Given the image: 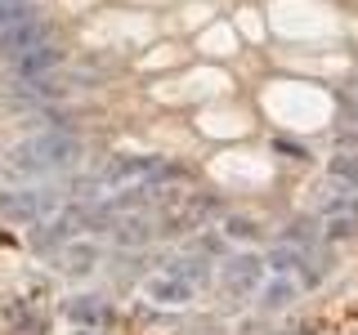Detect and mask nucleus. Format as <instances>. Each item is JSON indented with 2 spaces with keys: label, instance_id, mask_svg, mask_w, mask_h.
Listing matches in <instances>:
<instances>
[{
  "label": "nucleus",
  "instance_id": "2eb2a0df",
  "mask_svg": "<svg viewBox=\"0 0 358 335\" xmlns=\"http://www.w3.org/2000/svg\"><path fill=\"white\" fill-rule=\"evenodd\" d=\"M67 228H72V219H54L45 232H36V237H31V246H36V251H50V246H59V241L67 237Z\"/></svg>",
  "mask_w": 358,
  "mask_h": 335
},
{
  "label": "nucleus",
  "instance_id": "39448f33",
  "mask_svg": "<svg viewBox=\"0 0 358 335\" xmlns=\"http://www.w3.org/2000/svg\"><path fill=\"white\" fill-rule=\"evenodd\" d=\"M63 313H67V322H72V327H81V331H103L108 322H112V308H108L99 295H76V299H67Z\"/></svg>",
  "mask_w": 358,
  "mask_h": 335
},
{
  "label": "nucleus",
  "instance_id": "0eeeda50",
  "mask_svg": "<svg viewBox=\"0 0 358 335\" xmlns=\"http://www.w3.org/2000/svg\"><path fill=\"white\" fill-rule=\"evenodd\" d=\"M59 63H63V50L45 40V45H36V50L18 54V59H14V72L22 76V81H41V76H50Z\"/></svg>",
  "mask_w": 358,
  "mask_h": 335
},
{
  "label": "nucleus",
  "instance_id": "ddd939ff",
  "mask_svg": "<svg viewBox=\"0 0 358 335\" xmlns=\"http://www.w3.org/2000/svg\"><path fill=\"white\" fill-rule=\"evenodd\" d=\"M220 232H224L229 241H255V237H260V223H255L251 215H224Z\"/></svg>",
  "mask_w": 358,
  "mask_h": 335
},
{
  "label": "nucleus",
  "instance_id": "423d86ee",
  "mask_svg": "<svg viewBox=\"0 0 358 335\" xmlns=\"http://www.w3.org/2000/svg\"><path fill=\"white\" fill-rule=\"evenodd\" d=\"M143 295H148L152 304H171L175 308V304H188V299H193V286L166 268V273H152L148 282H143Z\"/></svg>",
  "mask_w": 358,
  "mask_h": 335
},
{
  "label": "nucleus",
  "instance_id": "1a4fd4ad",
  "mask_svg": "<svg viewBox=\"0 0 358 335\" xmlns=\"http://www.w3.org/2000/svg\"><path fill=\"white\" fill-rule=\"evenodd\" d=\"M112 237H117L121 246H143V241H152V223L143 215H121L117 223H112Z\"/></svg>",
  "mask_w": 358,
  "mask_h": 335
},
{
  "label": "nucleus",
  "instance_id": "7ed1b4c3",
  "mask_svg": "<svg viewBox=\"0 0 358 335\" xmlns=\"http://www.w3.org/2000/svg\"><path fill=\"white\" fill-rule=\"evenodd\" d=\"M260 282H264V260H255V255H238V260L224 264V295L229 299L255 295Z\"/></svg>",
  "mask_w": 358,
  "mask_h": 335
},
{
  "label": "nucleus",
  "instance_id": "f257e3e1",
  "mask_svg": "<svg viewBox=\"0 0 358 335\" xmlns=\"http://www.w3.org/2000/svg\"><path fill=\"white\" fill-rule=\"evenodd\" d=\"M81 156V139L67 130H41L27 143H18L9 152V170L14 174H45V170H63Z\"/></svg>",
  "mask_w": 358,
  "mask_h": 335
},
{
  "label": "nucleus",
  "instance_id": "20e7f679",
  "mask_svg": "<svg viewBox=\"0 0 358 335\" xmlns=\"http://www.w3.org/2000/svg\"><path fill=\"white\" fill-rule=\"evenodd\" d=\"M45 36H50V31H45V18L31 14V18H22V22H14V27L0 31V54H5V59H18V54L45 45Z\"/></svg>",
  "mask_w": 358,
  "mask_h": 335
},
{
  "label": "nucleus",
  "instance_id": "4468645a",
  "mask_svg": "<svg viewBox=\"0 0 358 335\" xmlns=\"http://www.w3.org/2000/svg\"><path fill=\"white\" fill-rule=\"evenodd\" d=\"M171 273L184 277L188 286H197V282H206V277H210V268H206V260H201V255H179V260L171 264Z\"/></svg>",
  "mask_w": 358,
  "mask_h": 335
},
{
  "label": "nucleus",
  "instance_id": "9b49d317",
  "mask_svg": "<svg viewBox=\"0 0 358 335\" xmlns=\"http://www.w3.org/2000/svg\"><path fill=\"white\" fill-rule=\"evenodd\" d=\"M291 299H296V282H291V277H278V282L260 286V308H268V313L287 308Z\"/></svg>",
  "mask_w": 358,
  "mask_h": 335
},
{
  "label": "nucleus",
  "instance_id": "f3484780",
  "mask_svg": "<svg viewBox=\"0 0 358 335\" xmlns=\"http://www.w3.org/2000/svg\"><path fill=\"white\" fill-rule=\"evenodd\" d=\"M350 103H354V112H358V81L350 85Z\"/></svg>",
  "mask_w": 358,
  "mask_h": 335
},
{
  "label": "nucleus",
  "instance_id": "6e6552de",
  "mask_svg": "<svg viewBox=\"0 0 358 335\" xmlns=\"http://www.w3.org/2000/svg\"><path fill=\"white\" fill-rule=\"evenodd\" d=\"M59 268L67 277H90L99 268V246L94 241H67L59 251Z\"/></svg>",
  "mask_w": 358,
  "mask_h": 335
},
{
  "label": "nucleus",
  "instance_id": "6ab92c4d",
  "mask_svg": "<svg viewBox=\"0 0 358 335\" xmlns=\"http://www.w3.org/2000/svg\"><path fill=\"white\" fill-rule=\"evenodd\" d=\"M76 335H99V331H81V327H76Z\"/></svg>",
  "mask_w": 358,
  "mask_h": 335
},
{
  "label": "nucleus",
  "instance_id": "f8f14e48",
  "mask_svg": "<svg viewBox=\"0 0 358 335\" xmlns=\"http://www.w3.org/2000/svg\"><path fill=\"white\" fill-rule=\"evenodd\" d=\"M327 174L336 179V184H345V188L358 193V152H336L327 161Z\"/></svg>",
  "mask_w": 358,
  "mask_h": 335
},
{
  "label": "nucleus",
  "instance_id": "f03ea898",
  "mask_svg": "<svg viewBox=\"0 0 358 335\" xmlns=\"http://www.w3.org/2000/svg\"><path fill=\"white\" fill-rule=\"evenodd\" d=\"M59 193L54 188H9L5 197H0V210H5L14 223H36L45 215H54L59 210Z\"/></svg>",
  "mask_w": 358,
  "mask_h": 335
},
{
  "label": "nucleus",
  "instance_id": "9d476101",
  "mask_svg": "<svg viewBox=\"0 0 358 335\" xmlns=\"http://www.w3.org/2000/svg\"><path fill=\"white\" fill-rule=\"evenodd\" d=\"M264 264L273 268L278 277H291V273H296L300 264H305V251H300V246H291V241H278L273 251L264 255Z\"/></svg>",
  "mask_w": 358,
  "mask_h": 335
},
{
  "label": "nucleus",
  "instance_id": "dca6fc26",
  "mask_svg": "<svg viewBox=\"0 0 358 335\" xmlns=\"http://www.w3.org/2000/svg\"><path fill=\"white\" fill-rule=\"evenodd\" d=\"M358 232V219L354 215H327V237L331 241H350Z\"/></svg>",
  "mask_w": 358,
  "mask_h": 335
},
{
  "label": "nucleus",
  "instance_id": "a211bd4d",
  "mask_svg": "<svg viewBox=\"0 0 358 335\" xmlns=\"http://www.w3.org/2000/svg\"><path fill=\"white\" fill-rule=\"evenodd\" d=\"M9 5H27V0H0V9H9Z\"/></svg>",
  "mask_w": 358,
  "mask_h": 335
}]
</instances>
